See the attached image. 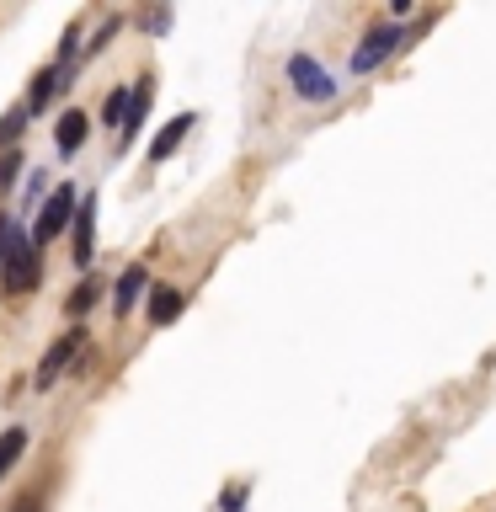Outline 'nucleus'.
Returning a JSON list of instances; mask_svg holds the SVG:
<instances>
[{
	"mask_svg": "<svg viewBox=\"0 0 496 512\" xmlns=\"http://www.w3.org/2000/svg\"><path fill=\"white\" fill-rule=\"evenodd\" d=\"M182 310H187L182 288H171V283L150 288V326H171V320H182Z\"/></svg>",
	"mask_w": 496,
	"mask_h": 512,
	"instance_id": "9b49d317",
	"label": "nucleus"
},
{
	"mask_svg": "<svg viewBox=\"0 0 496 512\" xmlns=\"http://www.w3.org/2000/svg\"><path fill=\"white\" fill-rule=\"evenodd\" d=\"M144 294H150V272H144V262H134L118 283H112V315H128Z\"/></svg>",
	"mask_w": 496,
	"mask_h": 512,
	"instance_id": "0eeeda50",
	"label": "nucleus"
},
{
	"mask_svg": "<svg viewBox=\"0 0 496 512\" xmlns=\"http://www.w3.org/2000/svg\"><path fill=\"white\" fill-rule=\"evenodd\" d=\"M38 278H43V256H38V246L27 240L22 224H16V235H11V256H6V272H0V283H6L11 304H16V299H27L32 288H38Z\"/></svg>",
	"mask_w": 496,
	"mask_h": 512,
	"instance_id": "f257e3e1",
	"label": "nucleus"
},
{
	"mask_svg": "<svg viewBox=\"0 0 496 512\" xmlns=\"http://www.w3.org/2000/svg\"><path fill=\"white\" fill-rule=\"evenodd\" d=\"M11 235H16V219L0 214V272H6V256H11Z\"/></svg>",
	"mask_w": 496,
	"mask_h": 512,
	"instance_id": "a211bd4d",
	"label": "nucleus"
},
{
	"mask_svg": "<svg viewBox=\"0 0 496 512\" xmlns=\"http://www.w3.org/2000/svg\"><path fill=\"white\" fill-rule=\"evenodd\" d=\"M288 80H294V91L304 96V102H331V96H336V80L320 70L310 54H294V59H288Z\"/></svg>",
	"mask_w": 496,
	"mask_h": 512,
	"instance_id": "20e7f679",
	"label": "nucleus"
},
{
	"mask_svg": "<svg viewBox=\"0 0 496 512\" xmlns=\"http://www.w3.org/2000/svg\"><path fill=\"white\" fill-rule=\"evenodd\" d=\"M150 102H155V80L144 75L128 86V112H123V128H118V144H134V134L144 128V118H150Z\"/></svg>",
	"mask_w": 496,
	"mask_h": 512,
	"instance_id": "423d86ee",
	"label": "nucleus"
},
{
	"mask_svg": "<svg viewBox=\"0 0 496 512\" xmlns=\"http://www.w3.org/2000/svg\"><path fill=\"white\" fill-rule=\"evenodd\" d=\"M96 299H102V278H96V272H86V278L75 283V294L64 299V304H70V315H86V310H91Z\"/></svg>",
	"mask_w": 496,
	"mask_h": 512,
	"instance_id": "2eb2a0df",
	"label": "nucleus"
},
{
	"mask_svg": "<svg viewBox=\"0 0 496 512\" xmlns=\"http://www.w3.org/2000/svg\"><path fill=\"white\" fill-rule=\"evenodd\" d=\"M192 123H198L192 112H176V118H171L166 128H160V134H155V144H150V160H155V166H160V160H171L176 150H182V139L192 134Z\"/></svg>",
	"mask_w": 496,
	"mask_h": 512,
	"instance_id": "9d476101",
	"label": "nucleus"
},
{
	"mask_svg": "<svg viewBox=\"0 0 496 512\" xmlns=\"http://www.w3.org/2000/svg\"><path fill=\"white\" fill-rule=\"evenodd\" d=\"M139 27H144V32H166V27H171V11L160 6V11H150V16H139Z\"/></svg>",
	"mask_w": 496,
	"mask_h": 512,
	"instance_id": "6ab92c4d",
	"label": "nucleus"
},
{
	"mask_svg": "<svg viewBox=\"0 0 496 512\" xmlns=\"http://www.w3.org/2000/svg\"><path fill=\"white\" fill-rule=\"evenodd\" d=\"M27 134V107H6L0 112V150H22Z\"/></svg>",
	"mask_w": 496,
	"mask_h": 512,
	"instance_id": "4468645a",
	"label": "nucleus"
},
{
	"mask_svg": "<svg viewBox=\"0 0 496 512\" xmlns=\"http://www.w3.org/2000/svg\"><path fill=\"white\" fill-rule=\"evenodd\" d=\"M27 171V160H22V150H6L0 155V192H11L16 187V176Z\"/></svg>",
	"mask_w": 496,
	"mask_h": 512,
	"instance_id": "dca6fc26",
	"label": "nucleus"
},
{
	"mask_svg": "<svg viewBox=\"0 0 496 512\" xmlns=\"http://www.w3.org/2000/svg\"><path fill=\"white\" fill-rule=\"evenodd\" d=\"M118 27H123V16H107V22L96 27V43H86V48H91V54H96V48H107V38H112Z\"/></svg>",
	"mask_w": 496,
	"mask_h": 512,
	"instance_id": "aec40b11",
	"label": "nucleus"
},
{
	"mask_svg": "<svg viewBox=\"0 0 496 512\" xmlns=\"http://www.w3.org/2000/svg\"><path fill=\"white\" fill-rule=\"evenodd\" d=\"M395 43H400V32H395V27H374V32L363 38V48L352 54V70H358V75H368L379 59H390V54H395Z\"/></svg>",
	"mask_w": 496,
	"mask_h": 512,
	"instance_id": "6e6552de",
	"label": "nucleus"
},
{
	"mask_svg": "<svg viewBox=\"0 0 496 512\" xmlns=\"http://www.w3.org/2000/svg\"><path fill=\"white\" fill-rule=\"evenodd\" d=\"M240 502H246V491H240V486L224 491V512H240Z\"/></svg>",
	"mask_w": 496,
	"mask_h": 512,
	"instance_id": "412c9836",
	"label": "nucleus"
},
{
	"mask_svg": "<svg viewBox=\"0 0 496 512\" xmlns=\"http://www.w3.org/2000/svg\"><path fill=\"white\" fill-rule=\"evenodd\" d=\"M75 203H80V192L70 187V182H59L54 192L43 198V208H38V224H32V246H48V240H59V230H70V219H75Z\"/></svg>",
	"mask_w": 496,
	"mask_h": 512,
	"instance_id": "f03ea898",
	"label": "nucleus"
},
{
	"mask_svg": "<svg viewBox=\"0 0 496 512\" xmlns=\"http://www.w3.org/2000/svg\"><path fill=\"white\" fill-rule=\"evenodd\" d=\"M70 230H75V262L91 267V256H96V192H80Z\"/></svg>",
	"mask_w": 496,
	"mask_h": 512,
	"instance_id": "39448f33",
	"label": "nucleus"
},
{
	"mask_svg": "<svg viewBox=\"0 0 496 512\" xmlns=\"http://www.w3.org/2000/svg\"><path fill=\"white\" fill-rule=\"evenodd\" d=\"M86 128H91V118L80 107H70V112H59V123H54V144H59V155L70 160L80 144H86Z\"/></svg>",
	"mask_w": 496,
	"mask_h": 512,
	"instance_id": "1a4fd4ad",
	"label": "nucleus"
},
{
	"mask_svg": "<svg viewBox=\"0 0 496 512\" xmlns=\"http://www.w3.org/2000/svg\"><path fill=\"white\" fill-rule=\"evenodd\" d=\"M123 112H128V86H118V91L107 96V112H102L107 128H123Z\"/></svg>",
	"mask_w": 496,
	"mask_h": 512,
	"instance_id": "f3484780",
	"label": "nucleus"
},
{
	"mask_svg": "<svg viewBox=\"0 0 496 512\" xmlns=\"http://www.w3.org/2000/svg\"><path fill=\"white\" fill-rule=\"evenodd\" d=\"M59 86H64V75L54 70V64H43V70L32 75V91H27V102H22V107H27V118H32V112H43L48 102H54V91H59Z\"/></svg>",
	"mask_w": 496,
	"mask_h": 512,
	"instance_id": "f8f14e48",
	"label": "nucleus"
},
{
	"mask_svg": "<svg viewBox=\"0 0 496 512\" xmlns=\"http://www.w3.org/2000/svg\"><path fill=\"white\" fill-rule=\"evenodd\" d=\"M27 454V427H6L0 432V480L16 470V459Z\"/></svg>",
	"mask_w": 496,
	"mask_h": 512,
	"instance_id": "ddd939ff",
	"label": "nucleus"
},
{
	"mask_svg": "<svg viewBox=\"0 0 496 512\" xmlns=\"http://www.w3.org/2000/svg\"><path fill=\"white\" fill-rule=\"evenodd\" d=\"M80 347H86V326H70L64 336H54V347L43 352V363L32 368V390H54L59 374L80 358Z\"/></svg>",
	"mask_w": 496,
	"mask_h": 512,
	"instance_id": "7ed1b4c3",
	"label": "nucleus"
}]
</instances>
